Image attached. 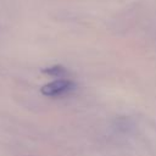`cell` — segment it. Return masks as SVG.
I'll return each mask as SVG.
<instances>
[{
  "label": "cell",
  "mask_w": 156,
  "mask_h": 156,
  "mask_svg": "<svg viewBox=\"0 0 156 156\" xmlns=\"http://www.w3.org/2000/svg\"><path fill=\"white\" fill-rule=\"evenodd\" d=\"M76 88V84L71 80V79H56L54 82H50L45 85L41 87L40 91L43 95L45 96H61L65 95L67 93H69L71 90H73Z\"/></svg>",
  "instance_id": "1"
},
{
  "label": "cell",
  "mask_w": 156,
  "mask_h": 156,
  "mask_svg": "<svg viewBox=\"0 0 156 156\" xmlns=\"http://www.w3.org/2000/svg\"><path fill=\"white\" fill-rule=\"evenodd\" d=\"M43 73L48 74V76H51V77H56V78H63L67 76V69L61 66V65H55V66H50V67H46L43 69Z\"/></svg>",
  "instance_id": "2"
}]
</instances>
